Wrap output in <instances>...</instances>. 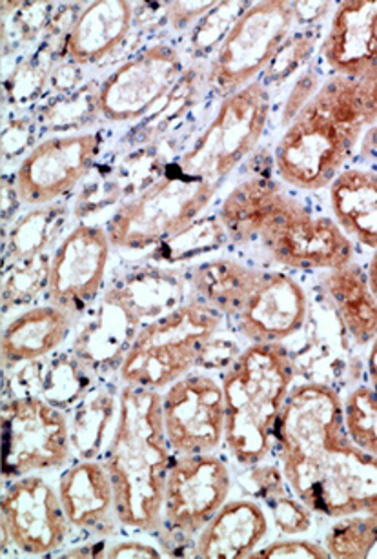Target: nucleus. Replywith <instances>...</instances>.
<instances>
[{"label":"nucleus","instance_id":"1","mask_svg":"<svg viewBox=\"0 0 377 559\" xmlns=\"http://www.w3.org/2000/svg\"><path fill=\"white\" fill-rule=\"evenodd\" d=\"M273 457L314 514H377V455L350 438L343 394L321 381L295 383L279 417Z\"/></svg>","mask_w":377,"mask_h":559},{"label":"nucleus","instance_id":"2","mask_svg":"<svg viewBox=\"0 0 377 559\" xmlns=\"http://www.w3.org/2000/svg\"><path fill=\"white\" fill-rule=\"evenodd\" d=\"M270 174L235 182L219 201V219L229 248L256 263L292 274H325L357 259L354 242L330 212L310 209Z\"/></svg>","mask_w":377,"mask_h":559},{"label":"nucleus","instance_id":"3","mask_svg":"<svg viewBox=\"0 0 377 559\" xmlns=\"http://www.w3.org/2000/svg\"><path fill=\"white\" fill-rule=\"evenodd\" d=\"M377 122V75H328L310 103L281 130L272 150L279 181L301 193L327 192L354 163Z\"/></svg>","mask_w":377,"mask_h":559},{"label":"nucleus","instance_id":"4","mask_svg":"<svg viewBox=\"0 0 377 559\" xmlns=\"http://www.w3.org/2000/svg\"><path fill=\"white\" fill-rule=\"evenodd\" d=\"M174 452L163 423V392L120 384L119 421L103 463L115 488L122 531L155 534Z\"/></svg>","mask_w":377,"mask_h":559},{"label":"nucleus","instance_id":"5","mask_svg":"<svg viewBox=\"0 0 377 559\" xmlns=\"http://www.w3.org/2000/svg\"><path fill=\"white\" fill-rule=\"evenodd\" d=\"M297 367L288 345H245L219 376L226 406L224 450L240 468L270 460Z\"/></svg>","mask_w":377,"mask_h":559},{"label":"nucleus","instance_id":"6","mask_svg":"<svg viewBox=\"0 0 377 559\" xmlns=\"http://www.w3.org/2000/svg\"><path fill=\"white\" fill-rule=\"evenodd\" d=\"M226 329L223 316L193 297L186 299L137 332L117 367L120 384L164 392L201 368Z\"/></svg>","mask_w":377,"mask_h":559},{"label":"nucleus","instance_id":"7","mask_svg":"<svg viewBox=\"0 0 377 559\" xmlns=\"http://www.w3.org/2000/svg\"><path fill=\"white\" fill-rule=\"evenodd\" d=\"M219 193L221 188L191 181L169 166L164 176L115 209L106 225L109 241L125 252L155 250L207 215Z\"/></svg>","mask_w":377,"mask_h":559},{"label":"nucleus","instance_id":"8","mask_svg":"<svg viewBox=\"0 0 377 559\" xmlns=\"http://www.w3.org/2000/svg\"><path fill=\"white\" fill-rule=\"evenodd\" d=\"M294 29V2H251L204 68L208 94L219 103L257 83Z\"/></svg>","mask_w":377,"mask_h":559},{"label":"nucleus","instance_id":"9","mask_svg":"<svg viewBox=\"0 0 377 559\" xmlns=\"http://www.w3.org/2000/svg\"><path fill=\"white\" fill-rule=\"evenodd\" d=\"M2 479L62 471L73 461L70 414L44 400L21 394L2 403Z\"/></svg>","mask_w":377,"mask_h":559},{"label":"nucleus","instance_id":"10","mask_svg":"<svg viewBox=\"0 0 377 559\" xmlns=\"http://www.w3.org/2000/svg\"><path fill=\"white\" fill-rule=\"evenodd\" d=\"M310 297L297 275L256 263L226 324L243 345H286L305 329Z\"/></svg>","mask_w":377,"mask_h":559},{"label":"nucleus","instance_id":"11","mask_svg":"<svg viewBox=\"0 0 377 559\" xmlns=\"http://www.w3.org/2000/svg\"><path fill=\"white\" fill-rule=\"evenodd\" d=\"M235 479L226 457L174 455L164 485L163 521L153 536L163 542L196 543V536L229 499Z\"/></svg>","mask_w":377,"mask_h":559},{"label":"nucleus","instance_id":"12","mask_svg":"<svg viewBox=\"0 0 377 559\" xmlns=\"http://www.w3.org/2000/svg\"><path fill=\"white\" fill-rule=\"evenodd\" d=\"M186 75L185 53L155 43L122 62L98 90L97 108L106 121H139L172 95Z\"/></svg>","mask_w":377,"mask_h":559},{"label":"nucleus","instance_id":"13","mask_svg":"<svg viewBox=\"0 0 377 559\" xmlns=\"http://www.w3.org/2000/svg\"><path fill=\"white\" fill-rule=\"evenodd\" d=\"M103 150L101 133L55 135L35 144L16 166L13 188L27 209L59 203L81 185Z\"/></svg>","mask_w":377,"mask_h":559},{"label":"nucleus","instance_id":"14","mask_svg":"<svg viewBox=\"0 0 377 559\" xmlns=\"http://www.w3.org/2000/svg\"><path fill=\"white\" fill-rule=\"evenodd\" d=\"M0 526L11 548L24 556L64 552L71 539L70 523L60 501L57 481L30 474L4 483L0 499Z\"/></svg>","mask_w":377,"mask_h":559},{"label":"nucleus","instance_id":"15","mask_svg":"<svg viewBox=\"0 0 377 559\" xmlns=\"http://www.w3.org/2000/svg\"><path fill=\"white\" fill-rule=\"evenodd\" d=\"M163 423L174 455L221 452L226 430L221 378L193 370L169 384L163 392Z\"/></svg>","mask_w":377,"mask_h":559},{"label":"nucleus","instance_id":"16","mask_svg":"<svg viewBox=\"0 0 377 559\" xmlns=\"http://www.w3.org/2000/svg\"><path fill=\"white\" fill-rule=\"evenodd\" d=\"M114 245L106 226L79 223L49 255L46 301L81 316L103 296Z\"/></svg>","mask_w":377,"mask_h":559},{"label":"nucleus","instance_id":"17","mask_svg":"<svg viewBox=\"0 0 377 559\" xmlns=\"http://www.w3.org/2000/svg\"><path fill=\"white\" fill-rule=\"evenodd\" d=\"M71 537L108 539L122 528L115 488L103 460H73L57 477Z\"/></svg>","mask_w":377,"mask_h":559},{"label":"nucleus","instance_id":"18","mask_svg":"<svg viewBox=\"0 0 377 559\" xmlns=\"http://www.w3.org/2000/svg\"><path fill=\"white\" fill-rule=\"evenodd\" d=\"M319 59L330 75H377V0L335 4L319 46Z\"/></svg>","mask_w":377,"mask_h":559},{"label":"nucleus","instance_id":"19","mask_svg":"<svg viewBox=\"0 0 377 559\" xmlns=\"http://www.w3.org/2000/svg\"><path fill=\"white\" fill-rule=\"evenodd\" d=\"M328 212L343 228L355 252L366 253L365 269L377 297V174L350 166L327 190Z\"/></svg>","mask_w":377,"mask_h":559},{"label":"nucleus","instance_id":"20","mask_svg":"<svg viewBox=\"0 0 377 559\" xmlns=\"http://www.w3.org/2000/svg\"><path fill=\"white\" fill-rule=\"evenodd\" d=\"M319 281L322 299L350 343L368 350L377 337V297L365 264L355 259L346 266L319 274Z\"/></svg>","mask_w":377,"mask_h":559},{"label":"nucleus","instance_id":"21","mask_svg":"<svg viewBox=\"0 0 377 559\" xmlns=\"http://www.w3.org/2000/svg\"><path fill=\"white\" fill-rule=\"evenodd\" d=\"M270 518L257 499H228L196 536L193 554L199 558H251L267 542Z\"/></svg>","mask_w":377,"mask_h":559},{"label":"nucleus","instance_id":"22","mask_svg":"<svg viewBox=\"0 0 377 559\" xmlns=\"http://www.w3.org/2000/svg\"><path fill=\"white\" fill-rule=\"evenodd\" d=\"M75 323L76 316L48 301L24 308L11 318L2 332L4 368L51 356L70 340Z\"/></svg>","mask_w":377,"mask_h":559},{"label":"nucleus","instance_id":"23","mask_svg":"<svg viewBox=\"0 0 377 559\" xmlns=\"http://www.w3.org/2000/svg\"><path fill=\"white\" fill-rule=\"evenodd\" d=\"M133 24V7L126 0L92 2L66 35V53L81 67L97 64L111 56Z\"/></svg>","mask_w":377,"mask_h":559},{"label":"nucleus","instance_id":"24","mask_svg":"<svg viewBox=\"0 0 377 559\" xmlns=\"http://www.w3.org/2000/svg\"><path fill=\"white\" fill-rule=\"evenodd\" d=\"M245 488L267 510L281 536H303L310 531L314 512L295 496L278 461L246 466Z\"/></svg>","mask_w":377,"mask_h":559},{"label":"nucleus","instance_id":"25","mask_svg":"<svg viewBox=\"0 0 377 559\" xmlns=\"http://www.w3.org/2000/svg\"><path fill=\"white\" fill-rule=\"evenodd\" d=\"M119 421V392H86L70 414L73 460H103Z\"/></svg>","mask_w":377,"mask_h":559},{"label":"nucleus","instance_id":"26","mask_svg":"<svg viewBox=\"0 0 377 559\" xmlns=\"http://www.w3.org/2000/svg\"><path fill=\"white\" fill-rule=\"evenodd\" d=\"M68 210L60 203L33 206L11 223L10 236L5 237V258L10 261L37 258L59 245L68 221Z\"/></svg>","mask_w":377,"mask_h":559},{"label":"nucleus","instance_id":"27","mask_svg":"<svg viewBox=\"0 0 377 559\" xmlns=\"http://www.w3.org/2000/svg\"><path fill=\"white\" fill-rule=\"evenodd\" d=\"M343 406L350 438L377 455V337L366 350L360 381L343 394Z\"/></svg>","mask_w":377,"mask_h":559},{"label":"nucleus","instance_id":"28","mask_svg":"<svg viewBox=\"0 0 377 559\" xmlns=\"http://www.w3.org/2000/svg\"><path fill=\"white\" fill-rule=\"evenodd\" d=\"M224 247H229L228 236L224 231L217 212H213V214L202 215L201 219L191 223L177 236L155 248L152 258L161 261L164 266H175V264L190 266L201 259L212 258V253L221 252Z\"/></svg>","mask_w":377,"mask_h":559},{"label":"nucleus","instance_id":"29","mask_svg":"<svg viewBox=\"0 0 377 559\" xmlns=\"http://www.w3.org/2000/svg\"><path fill=\"white\" fill-rule=\"evenodd\" d=\"M321 32V26H311V28L295 26L292 35L279 48L272 62L259 79L270 90V94H273V88H281L284 84L292 83L319 56V46L325 37Z\"/></svg>","mask_w":377,"mask_h":559},{"label":"nucleus","instance_id":"30","mask_svg":"<svg viewBox=\"0 0 377 559\" xmlns=\"http://www.w3.org/2000/svg\"><path fill=\"white\" fill-rule=\"evenodd\" d=\"M325 534L322 545L330 558H368L377 545L376 512L343 515Z\"/></svg>","mask_w":377,"mask_h":559},{"label":"nucleus","instance_id":"31","mask_svg":"<svg viewBox=\"0 0 377 559\" xmlns=\"http://www.w3.org/2000/svg\"><path fill=\"white\" fill-rule=\"evenodd\" d=\"M251 2H217L212 12H208L191 28L186 39V51L193 61L210 62L219 46L223 45L229 29L234 28L237 19L248 10Z\"/></svg>","mask_w":377,"mask_h":559},{"label":"nucleus","instance_id":"32","mask_svg":"<svg viewBox=\"0 0 377 559\" xmlns=\"http://www.w3.org/2000/svg\"><path fill=\"white\" fill-rule=\"evenodd\" d=\"M49 255L51 252L37 255V258L19 259L11 261L4 269V308L11 302V307H19L40 292L48 290Z\"/></svg>","mask_w":377,"mask_h":559},{"label":"nucleus","instance_id":"33","mask_svg":"<svg viewBox=\"0 0 377 559\" xmlns=\"http://www.w3.org/2000/svg\"><path fill=\"white\" fill-rule=\"evenodd\" d=\"M328 75L330 73L327 72V68L317 56L292 83H288V92L284 95L283 105L278 111V124L281 130L288 127L290 122L294 121V117L310 103L311 97L319 92Z\"/></svg>","mask_w":377,"mask_h":559},{"label":"nucleus","instance_id":"34","mask_svg":"<svg viewBox=\"0 0 377 559\" xmlns=\"http://www.w3.org/2000/svg\"><path fill=\"white\" fill-rule=\"evenodd\" d=\"M251 558H330L325 545L303 536H283L264 543Z\"/></svg>","mask_w":377,"mask_h":559},{"label":"nucleus","instance_id":"35","mask_svg":"<svg viewBox=\"0 0 377 559\" xmlns=\"http://www.w3.org/2000/svg\"><path fill=\"white\" fill-rule=\"evenodd\" d=\"M217 2H169L166 7L169 28L174 32H188L201 21L208 12H212Z\"/></svg>","mask_w":377,"mask_h":559},{"label":"nucleus","instance_id":"36","mask_svg":"<svg viewBox=\"0 0 377 559\" xmlns=\"http://www.w3.org/2000/svg\"><path fill=\"white\" fill-rule=\"evenodd\" d=\"M163 556H166L163 547L150 542H142L137 537H126V539L106 543V550H104V558H163Z\"/></svg>","mask_w":377,"mask_h":559},{"label":"nucleus","instance_id":"37","mask_svg":"<svg viewBox=\"0 0 377 559\" xmlns=\"http://www.w3.org/2000/svg\"><path fill=\"white\" fill-rule=\"evenodd\" d=\"M352 166L377 174V122L366 130Z\"/></svg>","mask_w":377,"mask_h":559}]
</instances>
